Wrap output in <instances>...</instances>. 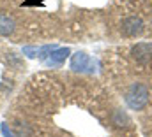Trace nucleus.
Here are the masks:
<instances>
[{
	"label": "nucleus",
	"instance_id": "obj_1",
	"mask_svg": "<svg viewBox=\"0 0 152 137\" xmlns=\"http://www.w3.org/2000/svg\"><path fill=\"white\" fill-rule=\"evenodd\" d=\"M147 102H149V90H147V86L142 84V83H134L129 88V92L126 93V104L131 109L140 111V109H143L147 105Z\"/></svg>",
	"mask_w": 152,
	"mask_h": 137
},
{
	"label": "nucleus",
	"instance_id": "obj_2",
	"mask_svg": "<svg viewBox=\"0 0 152 137\" xmlns=\"http://www.w3.org/2000/svg\"><path fill=\"white\" fill-rule=\"evenodd\" d=\"M131 55L138 63H149L152 60V44L151 42H138L136 46H133Z\"/></svg>",
	"mask_w": 152,
	"mask_h": 137
},
{
	"label": "nucleus",
	"instance_id": "obj_3",
	"mask_svg": "<svg viewBox=\"0 0 152 137\" xmlns=\"http://www.w3.org/2000/svg\"><path fill=\"white\" fill-rule=\"evenodd\" d=\"M143 32V21L136 16H129L122 21V34L129 37H136Z\"/></svg>",
	"mask_w": 152,
	"mask_h": 137
},
{
	"label": "nucleus",
	"instance_id": "obj_4",
	"mask_svg": "<svg viewBox=\"0 0 152 137\" xmlns=\"http://www.w3.org/2000/svg\"><path fill=\"white\" fill-rule=\"evenodd\" d=\"M92 58L88 56V55H85V53H76L73 55V58H71V68L76 70V72H92Z\"/></svg>",
	"mask_w": 152,
	"mask_h": 137
},
{
	"label": "nucleus",
	"instance_id": "obj_5",
	"mask_svg": "<svg viewBox=\"0 0 152 137\" xmlns=\"http://www.w3.org/2000/svg\"><path fill=\"white\" fill-rule=\"evenodd\" d=\"M71 55V49L69 48H58V49H55L48 58H46V65L48 67H60L64 62H66V58Z\"/></svg>",
	"mask_w": 152,
	"mask_h": 137
},
{
	"label": "nucleus",
	"instance_id": "obj_6",
	"mask_svg": "<svg viewBox=\"0 0 152 137\" xmlns=\"http://www.w3.org/2000/svg\"><path fill=\"white\" fill-rule=\"evenodd\" d=\"M14 30H16L14 19L11 16L4 14V12H0V35L2 37H9L11 34H14Z\"/></svg>",
	"mask_w": 152,
	"mask_h": 137
},
{
	"label": "nucleus",
	"instance_id": "obj_7",
	"mask_svg": "<svg viewBox=\"0 0 152 137\" xmlns=\"http://www.w3.org/2000/svg\"><path fill=\"white\" fill-rule=\"evenodd\" d=\"M57 49V46H53V44H48V46H42V48H39V53H37V56L41 58V60H46L53 51Z\"/></svg>",
	"mask_w": 152,
	"mask_h": 137
},
{
	"label": "nucleus",
	"instance_id": "obj_8",
	"mask_svg": "<svg viewBox=\"0 0 152 137\" xmlns=\"http://www.w3.org/2000/svg\"><path fill=\"white\" fill-rule=\"evenodd\" d=\"M39 53V48H36V46H25L23 48V55H27L28 58H36Z\"/></svg>",
	"mask_w": 152,
	"mask_h": 137
},
{
	"label": "nucleus",
	"instance_id": "obj_9",
	"mask_svg": "<svg viewBox=\"0 0 152 137\" xmlns=\"http://www.w3.org/2000/svg\"><path fill=\"white\" fill-rule=\"evenodd\" d=\"M2 134H4V136H5V137H16V134H14V132H12V130H9V128H7V125H5V123H4V125H2Z\"/></svg>",
	"mask_w": 152,
	"mask_h": 137
}]
</instances>
